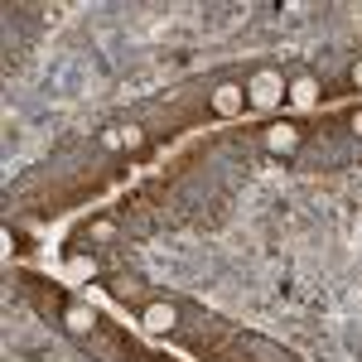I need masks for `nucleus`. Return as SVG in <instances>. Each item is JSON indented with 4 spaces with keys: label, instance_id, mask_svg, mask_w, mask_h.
I'll return each instance as SVG.
<instances>
[{
    "label": "nucleus",
    "instance_id": "4",
    "mask_svg": "<svg viewBox=\"0 0 362 362\" xmlns=\"http://www.w3.org/2000/svg\"><path fill=\"white\" fill-rule=\"evenodd\" d=\"M208 112H213V116H223V121H232V116L251 112V107H247V87H242V83H232V78H223V83L208 92Z\"/></svg>",
    "mask_w": 362,
    "mask_h": 362
},
{
    "label": "nucleus",
    "instance_id": "10",
    "mask_svg": "<svg viewBox=\"0 0 362 362\" xmlns=\"http://www.w3.org/2000/svg\"><path fill=\"white\" fill-rule=\"evenodd\" d=\"M348 83H353V87H358V92H362V58H358V63H353V68H348Z\"/></svg>",
    "mask_w": 362,
    "mask_h": 362
},
{
    "label": "nucleus",
    "instance_id": "9",
    "mask_svg": "<svg viewBox=\"0 0 362 362\" xmlns=\"http://www.w3.org/2000/svg\"><path fill=\"white\" fill-rule=\"evenodd\" d=\"M121 145H126V150H140V145H145L140 126H121Z\"/></svg>",
    "mask_w": 362,
    "mask_h": 362
},
{
    "label": "nucleus",
    "instance_id": "11",
    "mask_svg": "<svg viewBox=\"0 0 362 362\" xmlns=\"http://www.w3.org/2000/svg\"><path fill=\"white\" fill-rule=\"evenodd\" d=\"M348 126H353V136L362 140V112H353V116H348Z\"/></svg>",
    "mask_w": 362,
    "mask_h": 362
},
{
    "label": "nucleus",
    "instance_id": "2",
    "mask_svg": "<svg viewBox=\"0 0 362 362\" xmlns=\"http://www.w3.org/2000/svg\"><path fill=\"white\" fill-rule=\"evenodd\" d=\"M305 140H309V131L300 121H271V126L261 131V145H266L276 160H295V155L305 150Z\"/></svg>",
    "mask_w": 362,
    "mask_h": 362
},
{
    "label": "nucleus",
    "instance_id": "5",
    "mask_svg": "<svg viewBox=\"0 0 362 362\" xmlns=\"http://www.w3.org/2000/svg\"><path fill=\"white\" fill-rule=\"evenodd\" d=\"M63 334L68 338H92L97 334V314H92V305L68 300V305H63Z\"/></svg>",
    "mask_w": 362,
    "mask_h": 362
},
{
    "label": "nucleus",
    "instance_id": "1",
    "mask_svg": "<svg viewBox=\"0 0 362 362\" xmlns=\"http://www.w3.org/2000/svg\"><path fill=\"white\" fill-rule=\"evenodd\" d=\"M247 107L251 112H276L280 102H285V92H290V78L280 73V68H271V63H261V68H251L247 73Z\"/></svg>",
    "mask_w": 362,
    "mask_h": 362
},
{
    "label": "nucleus",
    "instance_id": "3",
    "mask_svg": "<svg viewBox=\"0 0 362 362\" xmlns=\"http://www.w3.org/2000/svg\"><path fill=\"white\" fill-rule=\"evenodd\" d=\"M179 319H184V309L174 305V300H150V305H140V329L150 338L179 334Z\"/></svg>",
    "mask_w": 362,
    "mask_h": 362
},
{
    "label": "nucleus",
    "instance_id": "6",
    "mask_svg": "<svg viewBox=\"0 0 362 362\" xmlns=\"http://www.w3.org/2000/svg\"><path fill=\"white\" fill-rule=\"evenodd\" d=\"M285 102H295V107H314V102H319V78H314V73H295V78H290V92H285Z\"/></svg>",
    "mask_w": 362,
    "mask_h": 362
},
{
    "label": "nucleus",
    "instance_id": "8",
    "mask_svg": "<svg viewBox=\"0 0 362 362\" xmlns=\"http://www.w3.org/2000/svg\"><path fill=\"white\" fill-rule=\"evenodd\" d=\"M112 237H116V223H112V218H97V223L87 227V242H97V247H107Z\"/></svg>",
    "mask_w": 362,
    "mask_h": 362
},
{
    "label": "nucleus",
    "instance_id": "7",
    "mask_svg": "<svg viewBox=\"0 0 362 362\" xmlns=\"http://www.w3.org/2000/svg\"><path fill=\"white\" fill-rule=\"evenodd\" d=\"M68 276H73V280L97 276V256H83V251H68Z\"/></svg>",
    "mask_w": 362,
    "mask_h": 362
}]
</instances>
